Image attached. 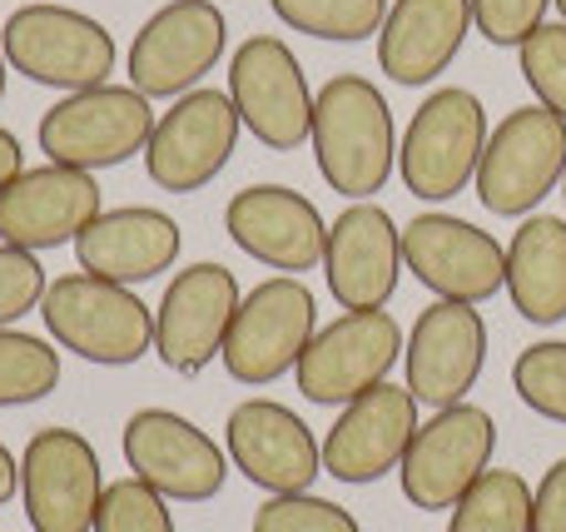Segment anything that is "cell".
<instances>
[{"label": "cell", "mask_w": 566, "mask_h": 532, "mask_svg": "<svg viewBox=\"0 0 566 532\" xmlns=\"http://www.w3.org/2000/svg\"><path fill=\"white\" fill-rule=\"evenodd\" d=\"M492 453H497V424H492L488 408H432V418L418 424L398 463L402 498L422 513H452L458 498L492 468Z\"/></svg>", "instance_id": "cell-8"}, {"label": "cell", "mask_w": 566, "mask_h": 532, "mask_svg": "<svg viewBox=\"0 0 566 532\" xmlns=\"http://www.w3.org/2000/svg\"><path fill=\"white\" fill-rule=\"evenodd\" d=\"M562 199H566V179H562Z\"/></svg>", "instance_id": "cell-40"}, {"label": "cell", "mask_w": 566, "mask_h": 532, "mask_svg": "<svg viewBox=\"0 0 566 532\" xmlns=\"http://www.w3.org/2000/svg\"><path fill=\"white\" fill-rule=\"evenodd\" d=\"M95 532H175V513H169V498H159L155 488L129 473L105 483Z\"/></svg>", "instance_id": "cell-30"}, {"label": "cell", "mask_w": 566, "mask_h": 532, "mask_svg": "<svg viewBox=\"0 0 566 532\" xmlns=\"http://www.w3.org/2000/svg\"><path fill=\"white\" fill-rule=\"evenodd\" d=\"M125 463L169 503H209L229 478V453L175 408H139L125 424Z\"/></svg>", "instance_id": "cell-14"}, {"label": "cell", "mask_w": 566, "mask_h": 532, "mask_svg": "<svg viewBox=\"0 0 566 532\" xmlns=\"http://www.w3.org/2000/svg\"><path fill=\"white\" fill-rule=\"evenodd\" d=\"M402 368H408V394L418 404H468V394L488 368V324H482L478 304L432 299L402 344Z\"/></svg>", "instance_id": "cell-17"}, {"label": "cell", "mask_w": 566, "mask_h": 532, "mask_svg": "<svg viewBox=\"0 0 566 532\" xmlns=\"http://www.w3.org/2000/svg\"><path fill=\"white\" fill-rule=\"evenodd\" d=\"M224 453L229 468L249 478L254 488L274 493H308L323 473V444L313 428L274 398H244L224 418Z\"/></svg>", "instance_id": "cell-19"}, {"label": "cell", "mask_w": 566, "mask_h": 532, "mask_svg": "<svg viewBox=\"0 0 566 532\" xmlns=\"http://www.w3.org/2000/svg\"><path fill=\"white\" fill-rule=\"evenodd\" d=\"M45 289H50V279H45L40 254L0 244V328H10L15 319H25L30 309H40Z\"/></svg>", "instance_id": "cell-33"}, {"label": "cell", "mask_w": 566, "mask_h": 532, "mask_svg": "<svg viewBox=\"0 0 566 532\" xmlns=\"http://www.w3.org/2000/svg\"><path fill=\"white\" fill-rule=\"evenodd\" d=\"M254 532H363V523L318 493H274L259 503Z\"/></svg>", "instance_id": "cell-32"}, {"label": "cell", "mask_w": 566, "mask_h": 532, "mask_svg": "<svg viewBox=\"0 0 566 532\" xmlns=\"http://www.w3.org/2000/svg\"><path fill=\"white\" fill-rule=\"evenodd\" d=\"M512 388L532 414L566 428V338H542L522 348L512 364Z\"/></svg>", "instance_id": "cell-29"}, {"label": "cell", "mask_w": 566, "mask_h": 532, "mask_svg": "<svg viewBox=\"0 0 566 532\" xmlns=\"http://www.w3.org/2000/svg\"><path fill=\"white\" fill-rule=\"evenodd\" d=\"M532 532H566V458H557L532 488Z\"/></svg>", "instance_id": "cell-35"}, {"label": "cell", "mask_w": 566, "mask_h": 532, "mask_svg": "<svg viewBox=\"0 0 566 532\" xmlns=\"http://www.w3.org/2000/svg\"><path fill=\"white\" fill-rule=\"evenodd\" d=\"M179 244H185V234H179L175 215H165L155 205H119V209H105L75 239V259L85 274L135 289L159 279L165 269H175Z\"/></svg>", "instance_id": "cell-23"}, {"label": "cell", "mask_w": 566, "mask_h": 532, "mask_svg": "<svg viewBox=\"0 0 566 532\" xmlns=\"http://www.w3.org/2000/svg\"><path fill=\"white\" fill-rule=\"evenodd\" d=\"M50 338L99 368H129L155 348V309L125 284L95 274H60L40 299Z\"/></svg>", "instance_id": "cell-2"}, {"label": "cell", "mask_w": 566, "mask_h": 532, "mask_svg": "<svg viewBox=\"0 0 566 532\" xmlns=\"http://www.w3.org/2000/svg\"><path fill=\"white\" fill-rule=\"evenodd\" d=\"M566 179V119L547 105H522L502 115V125L488 135V149L478 159L482 209L502 219H527L542 209L552 189Z\"/></svg>", "instance_id": "cell-6"}, {"label": "cell", "mask_w": 566, "mask_h": 532, "mask_svg": "<svg viewBox=\"0 0 566 532\" xmlns=\"http://www.w3.org/2000/svg\"><path fill=\"white\" fill-rule=\"evenodd\" d=\"M6 70H10V60H6V45H0V100H6Z\"/></svg>", "instance_id": "cell-38"}, {"label": "cell", "mask_w": 566, "mask_h": 532, "mask_svg": "<svg viewBox=\"0 0 566 532\" xmlns=\"http://www.w3.org/2000/svg\"><path fill=\"white\" fill-rule=\"evenodd\" d=\"M517 65L532 95H537V105L557 109L566 119V20H557V25L547 20V25L532 30L517 45Z\"/></svg>", "instance_id": "cell-31"}, {"label": "cell", "mask_w": 566, "mask_h": 532, "mask_svg": "<svg viewBox=\"0 0 566 532\" xmlns=\"http://www.w3.org/2000/svg\"><path fill=\"white\" fill-rule=\"evenodd\" d=\"M15 493H20V458L0 444V508H6Z\"/></svg>", "instance_id": "cell-37"}, {"label": "cell", "mask_w": 566, "mask_h": 532, "mask_svg": "<svg viewBox=\"0 0 566 532\" xmlns=\"http://www.w3.org/2000/svg\"><path fill=\"white\" fill-rule=\"evenodd\" d=\"M402 328L388 309H343L333 324H323L313 334V344L303 348L298 368V394L318 408H343L353 398H363L368 388L388 384L392 364L402 358Z\"/></svg>", "instance_id": "cell-10"}, {"label": "cell", "mask_w": 566, "mask_h": 532, "mask_svg": "<svg viewBox=\"0 0 566 532\" xmlns=\"http://www.w3.org/2000/svg\"><path fill=\"white\" fill-rule=\"evenodd\" d=\"M488 109L472 90L442 85L412 109L408 129L398 139V175L408 195L422 205L462 195L478 179V159L488 149Z\"/></svg>", "instance_id": "cell-5"}, {"label": "cell", "mask_w": 566, "mask_h": 532, "mask_svg": "<svg viewBox=\"0 0 566 532\" xmlns=\"http://www.w3.org/2000/svg\"><path fill=\"white\" fill-rule=\"evenodd\" d=\"M224 234L279 274H308L323 264L328 225L318 205L289 185H249L224 205Z\"/></svg>", "instance_id": "cell-21"}, {"label": "cell", "mask_w": 566, "mask_h": 532, "mask_svg": "<svg viewBox=\"0 0 566 532\" xmlns=\"http://www.w3.org/2000/svg\"><path fill=\"white\" fill-rule=\"evenodd\" d=\"M402 264L428 294L488 304L507 289V249L458 215H418L402 225Z\"/></svg>", "instance_id": "cell-16"}, {"label": "cell", "mask_w": 566, "mask_h": 532, "mask_svg": "<svg viewBox=\"0 0 566 532\" xmlns=\"http://www.w3.org/2000/svg\"><path fill=\"white\" fill-rule=\"evenodd\" d=\"M557 10H562V20H566V0H557Z\"/></svg>", "instance_id": "cell-39"}, {"label": "cell", "mask_w": 566, "mask_h": 532, "mask_svg": "<svg viewBox=\"0 0 566 532\" xmlns=\"http://www.w3.org/2000/svg\"><path fill=\"white\" fill-rule=\"evenodd\" d=\"M402 269V229L382 205L358 199L328 225L323 279L343 309H382L398 294Z\"/></svg>", "instance_id": "cell-22"}, {"label": "cell", "mask_w": 566, "mask_h": 532, "mask_svg": "<svg viewBox=\"0 0 566 532\" xmlns=\"http://www.w3.org/2000/svg\"><path fill=\"white\" fill-rule=\"evenodd\" d=\"M55 388H60V348H50L35 334H20V328H0V408L40 404Z\"/></svg>", "instance_id": "cell-28"}, {"label": "cell", "mask_w": 566, "mask_h": 532, "mask_svg": "<svg viewBox=\"0 0 566 532\" xmlns=\"http://www.w3.org/2000/svg\"><path fill=\"white\" fill-rule=\"evenodd\" d=\"M155 105L139 95L135 85H95L60 95L55 105L40 115L35 145L45 149L50 165L70 169H115L125 159L145 155L149 135H155Z\"/></svg>", "instance_id": "cell-4"}, {"label": "cell", "mask_w": 566, "mask_h": 532, "mask_svg": "<svg viewBox=\"0 0 566 532\" xmlns=\"http://www.w3.org/2000/svg\"><path fill=\"white\" fill-rule=\"evenodd\" d=\"M448 532H532V483L517 468H488L458 498Z\"/></svg>", "instance_id": "cell-26"}, {"label": "cell", "mask_w": 566, "mask_h": 532, "mask_svg": "<svg viewBox=\"0 0 566 532\" xmlns=\"http://www.w3.org/2000/svg\"><path fill=\"white\" fill-rule=\"evenodd\" d=\"M229 100L249 135L274 155L303 149L313 135V90L298 55L279 35H249L229 55Z\"/></svg>", "instance_id": "cell-13"}, {"label": "cell", "mask_w": 566, "mask_h": 532, "mask_svg": "<svg viewBox=\"0 0 566 532\" xmlns=\"http://www.w3.org/2000/svg\"><path fill=\"white\" fill-rule=\"evenodd\" d=\"M557 0H472V30H482L488 45H512L532 35L537 25H547V10Z\"/></svg>", "instance_id": "cell-34"}, {"label": "cell", "mask_w": 566, "mask_h": 532, "mask_svg": "<svg viewBox=\"0 0 566 532\" xmlns=\"http://www.w3.org/2000/svg\"><path fill=\"white\" fill-rule=\"evenodd\" d=\"M318 334V304L298 274H274L254 284L234 309L224 334V374L244 388H269L293 374L303 348Z\"/></svg>", "instance_id": "cell-7"}, {"label": "cell", "mask_w": 566, "mask_h": 532, "mask_svg": "<svg viewBox=\"0 0 566 532\" xmlns=\"http://www.w3.org/2000/svg\"><path fill=\"white\" fill-rule=\"evenodd\" d=\"M239 279L234 269L199 259L185 264L165 284V299L155 304V354L165 368L195 378L224 354V334L239 309Z\"/></svg>", "instance_id": "cell-15"}, {"label": "cell", "mask_w": 566, "mask_h": 532, "mask_svg": "<svg viewBox=\"0 0 566 532\" xmlns=\"http://www.w3.org/2000/svg\"><path fill=\"white\" fill-rule=\"evenodd\" d=\"M0 45H6L10 70H20L30 85L60 90V95L109 85V70L119 55L115 35L95 15L70 10L60 0H30V6L10 10Z\"/></svg>", "instance_id": "cell-3"}, {"label": "cell", "mask_w": 566, "mask_h": 532, "mask_svg": "<svg viewBox=\"0 0 566 532\" xmlns=\"http://www.w3.org/2000/svg\"><path fill=\"white\" fill-rule=\"evenodd\" d=\"M472 30V0H392L378 30V70L392 85L422 90L458 60Z\"/></svg>", "instance_id": "cell-24"}, {"label": "cell", "mask_w": 566, "mask_h": 532, "mask_svg": "<svg viewBox=\"0 0 566 532\" xmlns=\"http://www.w3.org/2000/svg\"><path fill=\"white\" fill-rule=\"evenodd\" d=\"M313 159L333 195L373 199L398 169V129L392 105L368 75H333L313 95Z\"/></svg>", "instance_id": "cell-1"}, {"label": "cell", "mask_w": 566, "mask_h": 532, "mask_svg": "<svg viewBox=\"0 0 566 532\" xmlns=\"http://www.w3.org/2000/svg\"><path fill=\"white\" fill-rule=\"evenodd\" d=\"M412 434H418V398L408 394V384H378L338 408L323 438V473L353 488L378 483L402 463Z\"/></svg>", "instance_id": "cell-20"}, {"label": "cell", "mask_w": 566, "mask_h": 532, "mask_svg": "<svg viewBox=\"0 0 566 532\" xmlns=\"http://www.w3.org/2000/svg\"><path fill=\"white\" fill-rule=\"evenodd\" d=\"M99 215H105V195L95 175L45 159L35 169H20L0 189V244L45 254V249L75 244Z\"/></svg>", "instance_id": "cell-18"}, {"label": "cell", "mask_w": 566, "mask_h": 532, "mask_svg": "<svg viewBox=\"0 0 566 532\" xmlns=\"http://www.w3.org/2000/svg\"><path fill=\"white\" fill-rule=\"evenodd\" d=\"M244 119H239L229 90H189L155 119V135L145 145V175L165 195H199L224 175L234 159Z\"/></svg>", "instance_id": "cell-9"}, {"label": "cell", "mask_w": 566, "mask_h": 532, "mask_svg": "<svg viewBox=\"0 0 566 532\" xmlns=\"http://www.w3.org/2000/svg\"><path fill=\"white\" fill-rule=\"evenodd\" d=\"M507 299L527 324L566 319V219L527 215L507 239Z\"/></svg>", "instance_id": "cell-25"}, {"label": "cell", "mask_w": 566, "mask_h": 532, "mask_svg": "<svg viewBox=\"0 0 566 532\" xmlns=\"http://www.w3.org/2000/svg\"><path fill=\"white\" fill-rule=\"evenodd\" d=\"M20 169H25V149H20V139L10 135L6 125H0V189H6Z\"/></svg>", "instance_id": "cell-36"}, {"label": "cell", "mask_w": 566, "mask_h": 532, "mask_svg": "<svg viewBox=\"0 0 566 532\" xmlns=\"http://www.w3.org/2000/svg\"><path fill=\"white\" fill-rule=\"evenodd\" d=\"M105 468L80 428H40L20 453V503L30 532H95Z\"/></svg>", "instance_id": "cell-12"}, {"label": "cell", "mask_w": 566, "mask_h": 532, "mask_svg": "<svg viewBox=\"0 0 566 532\" xmlns=\"http://www.w3.org/2000/svg\"><path fill=\"white\" fill-rule=\"evenodd\" d=\"M229 20L214 0H169L129 40V85L149 100H179L224 60Z\"/></svg>", "instance_id": "cell-11"}, {"label": "cell", "mask_w": 566, "mask_h": 532, "mask_svg": "<svg viewBox=\"0 0 566 532\" xmlns=\"http://www.w3.org/2000/svg\"><path fill=\"white\" fill-rule=\"evenodd\" d=\"M269 10H274L289 30H303V35H313V40L358 45V40L382 30L388 0H269Z\"/></svg>", "instance_id": "cell-27"}]
</instances>
